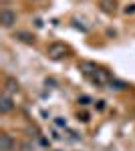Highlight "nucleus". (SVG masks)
I'll return each instance as SVG.
<instances>
[{"instance_id": "1a4fd4ad", "label": "nucleus", "mask_w": 135, "mask_h": 151, "mask_svg": "<svg viewBox=\"0 0 135 151\" xmlns=\"http://www.w3.org/2000/svg\"><path fill=\"white\" fill-rule=\"evenodd\" d=\"M89 101H91L89 97H79V103L81 105H89Z\"/></svg>"}, {"instance_id": "423d86ee", "label": "nucleus", "mask_w": 135, "mask_h": 151, "mask_svg": "<svg viewBox=\"0 0 135 151\" xmlns=\"http://www.w3.org/2000/svg\"><path fill=\"white\" fill-rule=\"evenodd\" d=\"M16 38H20L22 42H32V36L28 32H16Z\"/></svg>"}, {"instance_id": "20e7f679", "label": "nucleus", "mask_w": 135, "mask_h": 151, "mask_svg": "<svg viewBox=\"0 0 135 151\" xmlns=\"http://www.w3.org/2000/svg\"><path fill=\"white\" fill-rule=\"evenodd\" d=\"M14 147V141L8 133H0V151H12Z\"/></svg>"}, {"instance_id": "6e6552de", "label": "nucleus", "mask_w": 135, "mask_h": 151, "mask_svg": "<svg viewBox=\"0 0 135 151\" xmlns=\"http://www.w3.org/2000/svg\"><path fill=\"white\" fill-rule=\"evenodd\" d=\"M55 125H56V127H67V121H65L63 117H56V119H55Z\"/></svg>"}, {"instance_id": "f03ea898", "label": "nucleus", "mask_w": 135, "mask_h": 151, "mask_svg": "<svg viewBox=\"0 0 135 151\" xmlns=\"http://www.w3.org/2000/svg\"><path fill=\"white\" fill-rule=\"evenodd\" d=\"M0 22H2L4 28H10L12 24L16 22V14L10 8H2V12H0Z\"/></svg>"}, {"instance_id": "7ed1b4c3", "label": "nucleus", "mask_w": 135, "mask_h": 151, "mask_svg": "<svg viewBox=\"0 0 135 151\" xmlns=\"http://www.w3.org/2000/svg\"><path fill=\"white\" fill-rule=\"evenodd\" d=\"M12 109H14V103H12L10 95L4 93L2 97H0V113H2V115H6V113H10Z\"/></svg>"}, {"instance_id": "f257e3e1", "label": "nucleus", "mask_w": 135, "mask_h": 151, "mask_svg": "<svg viewBox=\"0 0 135 151\" xmlns=\"http://www.w3.org/2000/svg\"><path fill=\"white\" fill-rule=\"evenodd\" d=\"M48 57L51 58H55V60H58V58H65L67 57V52H69V48L63 45V42H53L51 47H48Z\"/></svg>"}, {"instance_id": "39448f33", "label": "nucleus", "mask_w": 135, "mask_h": 151, "mask_svg": "<svg viewBox=\"0 0 135 151\" xmlns=\"http://www.w3.org/2000/svg\"><path fill=\"white\" fill-rule=\"evenodd\" d=\"M14 91H18V83L14 79H8L6 81V93H14Z\"/></svg>"}, {"instance_id": "0eeeda50", "label": "nucleus", "mask_w": 135, "mask_h": 151, "mask_svg": "<svg viewBox=\"0 0 135 151\" xmlns=\"http://www.w3.org/2000/svg\"><path fill=\"white\" fill-rule=\"evenodd\" d=\"M101 6H103V10H107V12L115 10V4H111V0H103V2H101Z\"/></svg>"}, {"instance_id": "9d476101", "label": "nucleus", "mask_w": 135, "mask_h": 151, "mask_svg": "<svg viewBox=\"0 0 135 151\" xmlns=\"http://www.w3.org/2000/svg\"><path fill=\"white\" fill-rule=\"evenodd\" d=\"M131 12H135V4H133V6H131V8H129V6L125 8V14H131Z\"/></svg>"}]
</instances>
